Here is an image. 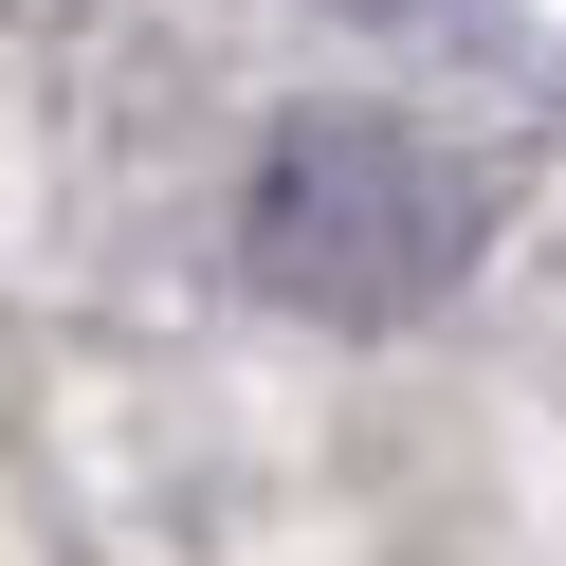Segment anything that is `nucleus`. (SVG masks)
<instances>
[{"label": "nucleus", "instance_id": "nucleus-1", "mask_svg": "<svg viewBox=\"0 0 566 566\" xmlns=\"http://www.w3.org/2000/svg\"><path fill=\"white\" fill-rule=\"evenodd\" d=\"M238 238H256V274H274L293 311L384 329V311H420L457 256H475V184H457L420 128L311 111V128H274V165H256V201H238Z\"/></svg>", "mask_w": 566, "mask_h": 566}]
</instances>
